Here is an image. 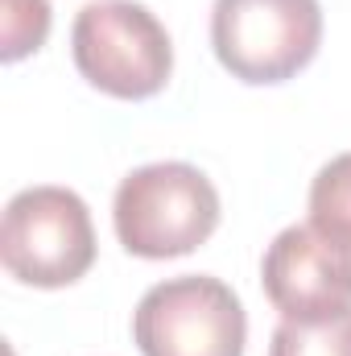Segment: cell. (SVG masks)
Here are the masks:
<instances>
[{"mask_svg": "<svg viewBox=\"0 0 351 356\" xmlns=\"http://www.w3.org/2000/svg\"><path fill=\"white\" fill-rule=\"evenodd\" d=\"M112 224L132 257H186L219 228V191L190 162H153L116 186Z\"/></svg>", "mask_w": 351, "mask_h": 356, "instance_id": "6da1fadb", "label": "cell"}, {"mask_svg": "<svg viewBox=\"0 0 351 356\" xmlns=\"http://www.w3.org/2000/svg\"><path fill=\"white\" fill-rule=\"evenodd\" d=\"M79 75L112 99H149L174 75L166 25L137 0H91L71 25Z\"/></svg>", "mask_w": 351, "mask_h": 356, "instance_id": "7a4b0ae2", "label": "cell"}, {"mask_svg": "<svg viewBox=\"0 0 351 356\" xmlns=\"http://www.w3.org/2000/svg\"><path fill=\"white\" fill-rule=\"evenodd\" d=\"M211 46L219 67L252 88L306 71L323 46L318 0H215Z\"/></svg>", "mask_w": 351, "mask_h": 356, "instance_id": "3957f363", "label": "cell"}, {"mask_svg": "<svg viewBox=\"0 0 351 356\" xmlns=\"http://www.w3.org/2000/svg\"><path fill=\"white\" fill-rule=\"evenodd\" d=\"M0 261L21 286H75L95 266V228L87 203L67 186L17 191L0 224Z\"/></svg>", "mask_w": 351, "mask_h": 356, "instance_id": "277c9868", "label": "cell"}, {"mask_svg": "<svg viewBox=\"0 0 351 356\" xmlns=\"http://www.w3.org/2000/svg\"><path fill=\"white\" fill-rule=\"evenodd\" d=\"M141 356H244L248 315L236 290L211 273H182L145 290L132 311Z\"/></svg>", "mask_w": 351, "mask_h": 356, "instance_id": "5b68a950", "label": "cell"}, {"mask_svg": "<svg viewBox=\"0 0 351 356\" xmlns=\"http://www.w3.org/2000/svg\"><path fill=\"white\" fill-rule=\"evenodd\" d=\"M261 286L281 319L318 323L351 311V245L293 224L273 236L261 261Z\"/></svg>", "mask_w": 351, "mask_h": 356, "instance_id": "8992f818", "label": "cell"}, {"mask_svg": "<svg viewBox=\"0 0 351 356\" xmlns=\"http://www.w3.org/2000/svg\"><path fill=\"white\" fill-rule=\"evenodd\" d=\"M310 224L351 245V154L331 158L310 182Z\"/></svg>", "mask_w": 351, "mask_h": 356, "instance_id": "52a82bcc", "label": "cell"}, {"mask_svg": "<svg viewBox=\"0 0 351 356\" xmlns=\"http://www.w3.org/2000/svg\"><path fill=\"white\" fill-rule=\"evenodd\" d=\"M50 0H0V58L21 63L37 54L50 38Z\"/></svg>", "mask_w": 351, "mask_h": 356, "instance_id": "ba28073f", "label": "cell"}, {"mask_svg": "<svg viewBox=\"0 0 351 356\" xmlns=\"http://www.w3.org/2000/svg\"><path fill=\"white\" fill-rule=\"evenodd\" d=\"M268 356H351V311L318 323H293L281 319L273 332Z\"/></svg>", "mask_w": 351, "mask_h": 356, "instance_id": "9c48e42d", "label": "cell"}]
</instances>
